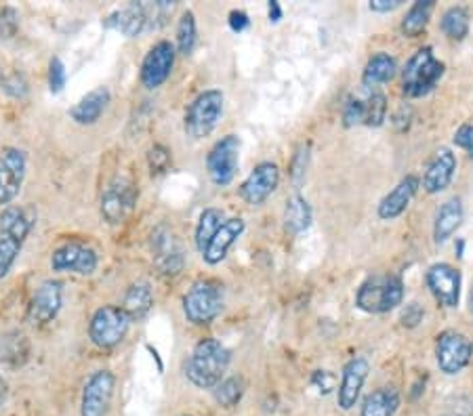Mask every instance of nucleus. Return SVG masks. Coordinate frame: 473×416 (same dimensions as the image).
I'll return each instance as SVG.
<instances>
[{
  "instance_id": "obj_33",
  "label": "nucleus",
  "mask_w": 473,
  "mask_h": 416,
  "mask_svg": "<svg viewBox=\"0 0 473 416\" xmlns=\"http://www.w3.org/2000/svg\"><path fill=\"white\" fill-rule=\"evenodd\" d=\"M198 42V23H196V15L192 11H186L177 23L175 32V49L181 55H192Z\"/></svg>"
},
{
  "instance_id": "obj_7",
  "label": "nucleus",
  "mask_w": 473,
  "mask_h": 416,
  "mask_svg": "<svg viewBox=\"0 0 473 416\" xmlns=\"http://www.w3.org/2000/svg\"><path fill=\"white\" fill-rule=\"evenodd\" d=\"M131 321L132 320L123 307L104 305L93 313L91 324H88V337L99 349H114L124 340Z\"/></svg>"
},
{
  "instance_id": "obj_10",
  "label": "nucleus",
  "mask_w": 473,
  "mask_h": 416,
  "mask_svg": "<svg viewBox=\"0 0 473 416\" xmlns=\"http://www.w3.org/2000/svg\"><path fill=\"white\" fill-rule=\"evenodd\" d=\"M116 376L112 370H95L86 378L80 397V416H107L110 414Z\"/></svg>"
},
{
  "instance_id": "obj_48",
  "label": "nucleus",
  "mask_w": 473,
  "mask_h": 416,
  "mask_svg": "<svg viewBox=\"0 0 473 416\" xmlns=\"http://www.w3.org/2000/svg\"><path fill=\"white\" fill-rule=\"evenodd\" d=\"M268 13H269V22L271 23H277L282 19V6L277 0H271V3L268 5Z\"/></svg>"
},
{
  "instance_id": "obj_38",
  "label": "nucleus",
  "mask_w": 473,
  "mask_h": 416,
  "mask_svg": "<svg viewBox=\"0 0 473 416\" xmlns=\"http://www.w3.org/2000/svg\"><path fill=\"white\" fill-rule=\"evenodd\" d=\"M364 120H366V99H359V97L347 99L343 105V124L347 129L364 124Z\"/></svg>"
},
{
  "instance_id": "obj_53",
  "label": "nucleus",
  "mask_w": 473,
  "mask_h": 416,
  "mask_svg": "<svg viewBox=\"0 0 473 416\" xmlns=\"http://www.w3.org/2000/svg\"><path fill=\"white\" fill-rule=\"evenodd\" d=\"M181 416H192V414H181Z\"/></svg>"
},
{
  "instance_id": "obj_45",
  "label": "nucleus",
  "mask_w": 473,
  "mask_h": 416,
  "mask_svg": "<svg viewBox=\"0 0 473 416\" xmlns=\"http://www.w3.org/2000/svg\"><path fill=\"white\" fill-rule=\"evenodd\" d=\"M312 383L315 384V387H322L320 389L322 393H328V391H331L332 384H334V376L331 375V372H326V370H315Z\"/></svg>"
},
{
  "instance_id": "obj_19",
  "label": "nucleus",
  "mask_w": 473,
  "mask_h": 416,
  "mask_svg": "<svg viewBox=\"0 0 473 416\" xmlns=\"http://www.w3.org/2000/svg\"><path fill=\"white\" fill-rule=\"evenodd\" d=\"M368 372H370V364L366 357L356 356L345 364L337 391V403L341 410H351L356 406L359 391H362L366 378H368Z\"/></svg>"
},
{
  "instance_id": "obj_4",
  "label": "nucleus",
  "mask_w": 473,
  "mask_h": 416,
  "mask_svg": "<svg viewBox=\"0 0 473 416\" xmlns=\"http://www.w3.org/2000/svg\"><path fill=\"white\" fill-rule=\"evenodd\" d=\"M223 309V284L198 280L183 296V315L194 326H208Z\"/></svg>"
},
{
  "instance_id": "obj_32",
  "label": "nucleus",
  "mask_w": 473,
  "mask_h": 416,
  "mask_svg": "<svg viewBox=\"0 0 473 416\" xmlns=\"http://www.w3.org/2000/svg\"><path fill=\"white\" fill-rule=\"evenodd\" d=\"M223 221H225L223 211H219V208H205V211H202L194 231V242H196V249L200 250V255L205 252L208 242H211Z\"/></svg>"
},
{
  "instance_id": "obj_36",
  "label": "nucleus",
  "mask_w": 473,
  "mask_h": 416,
  "mask_svg": "<svg viewBox=\"0 0 473 416\" xmlns=\"http://www.w3.org/2000/svg\"><path fill=\"white\" fill-rule=\"evenodd\" d=\"M385 116H387V99H385L383 93L372 91L368 97H366V126H381L385 122Z\"/></svg>"
},
{
  "instance_id": "obj_22",
  "label": "nucleus",
  "mask_w": 473,
  "mask_h": 416,
  "mask_svg": "<svg viewBox=\"0 0 473 416\" xmlns=\"http://www.w3.org/2000/svg\"><path fill=\"white\" fill-rule=\"evenodd\" d=\"M419 185H421L419 176L414 175L404 176V179L381 200V204H378V217L383 221H394L400 217V214L410 206V202H413L416 192H419Z\"/></svg>"
},
{
  "instance_id": "obj_30",
  "label": "nucleus",
  "mask_w": 473,
  "mask_h": 416,
  "mask_svg": "<svg viewBox=\"0 0 473 416\" xmlns=\"http://www.w3.org/2000/svg\"><path fill=\"white\" fill-rule=\"evenodd\" d=\"M312 225V206L303 195H293L287 200V208H284V227L293 236L307 231Z\"/></svg>"
},
{
  "instance_id": "obj_21",
  "label": "nucleus",
  "mask_w": 473,
  "mask_h": 416,
  "mask_svg": "<svg viewBox=\"0 0 473 416\" xmlns=\"http://www.w3.org/2000/svg\"><path fill=\"white\" fill-rule=\"evenodd\" d=\"M454 170H457V156L448 148H440L429 160L425 175H423V187L427 194H440L450 185Z\"/></svg>"
},
{
  "instance_id": "obj_18",
  "label": "nucleus",
  "mask_w": 473,
  "mask_h": 416,
  "mask_svg": "<svg viewBox=\"0 0 473 416\" xmlns=\"http://www.w3.org/2000/svg\"><path fill=\"white\" fill-rule=\"evenodd\" d=\"M277 185H280V168H277V164L261 162L257 164L255 170L240 185V198L246 204L259 206L276 192Z\"/></svg>"
},
{
  "instance_id": "obj_27",
  "label": "nucleus",
  "mask_w": 473,
  "mask_h": 416,
  "mask_svg": "<svg viewBox=\"0 0 473 416\" xmlns=\"http://www.w3.org/2000/svg\"><path fill=\"white\" fill-rule=\"evenodd\" d=\"M400 408V393L394 387H381L364 397L359 416H394Z\"/></svg>"
},
{
  "instance_id": "obj_39",
  "label": "nucleus",
  "mask_w": 473,
  "mask_h": 416,
  "mask_svg": "<svg viewBox=\"0 0 473 416\" xmlns=\"http://www.w3.org/2000/svg\"><path fill=\"white\" fill-rule=\"evenodd\" d=\"M66 80H68V74H66V66H63V61L59 57H53V59L49 61V88L50 93L57 95L63 91V86H66Z\"/></svg>"
},
{
  "instance_id": "obj_37",
  "label": "nucleus",
  "mask_w": 473,
  "mask_h": 416,
  "mask_svg": "<svg viewBox=\"0 0 473 416\" xmlns=\"http://www.w3.org/2000/svg\"><path fill=\"white\" fill-rule=\"evenodd\" d=\"M170 162H173V156H170V149L164 148L162 143H154L148 149V167L151 175L167 173Z\"/></svg>"
},
{
  "instance_id": "obj_26",
  "label": "nucleus",
  "mask_w": 473,
  "mask_h": 416,
  "mask_svg": "<svg viewBox=\"0 0 473 416\" xmlns=\"http://www.w3.org/2000/svg\"><path fill=\"white\" fill-rule=\"evenodd\" d=\"M30 357V340L23 332L6 330L0 332V362L19 368Z\"/></svg>"
},
{
  "instance_id": "obj_11",
  "label": "nucleus",
  "mask_w": 473,
  "mask_h": 416,
  "mask_svg": "<svg viewBox=\"0 0 473 416\" xmlns=\"http://www.w3.org/2000/svg\"><path fill=\"white\" fill-rule=\"evenodd\" d=\"M177 49L170 41H158L148 53H145L141 68H139V80L148 91H156L168 80L175 66Z\"/></svg>"
},
{
  "instance_id": "obj_17",
  "label": "nucleus",
  "mask_w": 473,
  "mask_h": 416,
  "mask_svg": "<svg viewBox=\"0 0 473 416\" xmlns=\"http://www.w3.org/2000/svg\"><path fill=\"white\" fill-rule=\"evenodd\" d=\"M427 288L441 307L454 309L460 296V271L450 263H433L425 274Z\"/></svg>"
},
{
  "instance_id": "obj_1",
  "label": "nucleus",
  "mask_w": 473,
  "mask_h": 416,
  "mask_svg": "<svg viewBox=\"0 0 473 416\" xmlns=\"http://www.w3.org/2000/svg\"><path fill=\"white\" fill-rule=\"evenodd\" d=\"M232 353L221 340L206 337L194 345L186 362L187 381L198 389H214L223 381Z\"/></svg>"
},
{
  "instance_id": "obj_42",
  "label": "nucleus",
  "mask_w": 473,
  "mask_h": 416,
  "mask_svg": "<svg viewBox=\"0 0 473 416\" xmlns=\"http://www.w3.org/2000/svg\"><path fill=\"white\" fill-rule=\"evenodd\" d=\"M307 145H301L299 149H296V154L293 158V162H290V176H293V181L299 185L303 181V176H305V168H307Z\"/></svg>"
},
{
  "instance_id": "obj_3",
  "label": "nucleus",
  "mask_w": 473,
  "mask_h": 416,
  "mask_svg": "<svg viewBox=\"0 0 473 416\" xmlns=\"http://www.w3.org/2000/svg\"><path fill=\"white\" fill-rule=\"evenodd\" d=\"M441 76H444V63L433 55L432 47H423L410 57L402 72V91L406 97H425L432 93Z\"/></svg>"
},
{
  "instance_id": "obj_49",
  "label": "nucleus",
  "mask_w": 473,
  "mask_h": 416,
  "mask_svg": "<svg viewBox=\"0 0 473 416\" xmlns=\"http://www.w3.org/2000/svg\"><path fill=\"white\" fill-rule=\"evenodd\" d=\"M446 416H471V408H467V406H457V408H452L450 412H448Z\"/></svg>"
},
{
  "instance_id": "obj_28",
  "label": "nucleus",
  "mask_w": 473,
  "mask_h": 416,
  "mask_svg": "<svg viewBox=\"0 0 473 416\" xmlns=\"http://www.w3.org/2000/svg\"><path fill=\"white\" fill-rule=\"evenodd\" d=\"M396 59L389 53H375L366 63L362 72V86L368 91H375L378 85H385L396 76Z\"/></svg>"
},
{
  "instance_id": "obj_40",
  "label": "nucleus",
  "mask_w": 473,
  "mask_h": 416,
  "mask_svg": "<svg viewBox=\"0 0 473 416\" xmlns=\"http://www.w3.org/2000/svg\"><path fill=\"white\" fill-rule=\"evenodd\" d=\"M0 86H3V91L13 99H23L25 95H28V82H25L22 74L5 76L3 82H0Z\"/></svg>"
},
{
  "instance_id": "obj_47",
  "label": "nucleus",
  "mask_w": 473,
  "mask_h": 416,
  "mask_svg": "<svg viewBox=\"0 0 473 416\" xmlns=\"http://www.w3.org/2000/svg\"><path fill=\"white\" fill-rule=\"evenodd\" d=\"M370 11L375 13H391L397 6H402V0H370Z\"/></svg>"
},
{
  "instance_id": "obj_44",
  "label": "nucleus",
  "mask_w": 473,
  "mask_h": 416,
  "mask_svg": "<svg viewBox=\"0 0 473 416\" xmlns=\"http://www.w3.org/2000/svg\"><path fill=\"white\" fill-rule=\"evenodd\" d=\"M423 315H425V312H423V307L419 305V303H410V305H406V309H404V313H402V324L406 328L419 326V321H423Z\"/></svg>"
},
{
  "instance_id": "obj_46",
  "label": "nucleus",
  "mask_w": 473,
  "mask_h": 416,
  "mask_svg": "<svg viewBox=\"0 0 473 416\" xmlns=\"http://www.w3.org/2000/svg\"><path fill=\"white\" fill-rule=\"evenodd\" d=\"M227 22H230V28L233 32H238V34H240V32H244L250 25V19H249V15H246L244 11H232L230 19H227Z\"/></svg>"
},
{
  "instance_id": "obj_23",
  "label": "nucleus",
  "mask_w": 473,
  "mask_h": 416,
  "mask_svg": "<svg viewBox=\"0 0 473 416\" xmlns=\"http://www.w3.org/2000/svg\"><path fill=\"white\" fill-rule=\"evenodd\" d=\"M148 6L143 3H131L124 9H116L104 19V25L110 30H116L126 38H135L141 34L148 25Z\"/></svg>"
},
{
  "instance_id": "obj_12",
  "label": "nucleus",
  "mask_w": 473,
  "mask_h": 416,
  "mask_svg": "<svg viewBox=\"0 0 473 416\" xmlns=\"http://www.w3.org/2000/svg\"><path fill=\"white\" fill-rule=\"evenodd\" d=\"M99 267L97 250L82 242H66L50 255V269L66 271V274L93 276Z\"/></svg>"
},
{
  "instance_id": "obj_43",
  "label": "nucleus",
  "mask_w": 473,
  "mask_h": 416,
  "mask_svg": "<svg viewBox=\"0 0 473 416\" xmlns=\"http://www.w3.org/2000/svg\"><path fill=\"white\" fill-rule=\"evenodd\" d=\"M452 141H454V145H457V148L465 149L467 156H469L473 160V124L459 126L457 132H454Z\"/></svg>"
},
{
  "instance_id": "obj_50",
  "label": "nucleus",
  "mask_w": 473,
  "mask_h": 416,
  "mask_svg": "<svg viewBox=\"0 0 473 416\" xmlns=\"http://www.w3.org/2000/svg\"><path fill=\"white\" fill-rule=\"evenodd\" d=\"M6 400V383H5V378L0 376V406H3Z\"/></svg>"
},
{
  "instance_id": "obj_35",
  "label": "nucleus",
  "mask_w": 473,
  "mask_h": 416,
  "mask_svg": "<svg viewBox=\"0 0 473 416\" xmlns=\"http://www.w3.org/2000/svg\"><path fill=\"white\" fill-rule=\"evenodd\" d=\"M213 395L221 408L238 406L244 395V381L240 376H227L213 389Z\"/></svg>"
},
{
  "instance_id": "obj_16",
  "label": "nucleus",
  "mask_w": 473,
  "mask_h": 416,
  "mask_svg": "<svg viewBox=\"0 0 473 416\" xmlns=\"http://www.w3.org/2000/svg\"><path fill=\"white\" fill-rule=\"evenodd\" d=\"M63 305V284L59 280H44L38 284V288L32 294L28 303V318L30 324L44 326L57 318Z\"/></svg>"
},
{
  "instance_id": "obj_51",
  "label": "nucleus",
  "mask_w": 473,
  "mask_h": 416,
  "mask_svg": "<svg viewBox=\"0 0 473 416\" xmlns=\"http://www.w3.org/2000/svg\"><path fill=\"white\" fill-rule=\"evenodd\" d=\"M469 309H471V313H473V286H471V293H469Z\"/></svg>"
},
{
  "instance_id": "obj_14",
  "label": "nucleus",
  "mask_w": 473,
  "mask_h": 416,
  "mask_svg": "<svg viewBox=\"0 0 473 416\" xmlns=\"http://www.w3.org/2000/svg\"><path fill=\"white\" fill-rule=\"evenodd\" d=\"M137 204V187L132 185L129 179L118 176L110 185L105 187V192L101 194V217L107 223L116 225L132 213V208Z\"/></svg>"
},
{
  "instance_id": "obj_13",
  "label": "nucleus",
  "mask_w": 473,
  "mask_h": 416,
  "mask_svg": "<svg viewBox=\"0 0 473 416\" xmlns=\"http://www.w3.org/2000/svg\"><path fill=\"white\" fill-rule=\"evenodd\" d=\"M150 249L151 257H154V265L158 271L164 276H177L183 269V263H186V255H183L179 238L175 236L173 230L168 227H156L151 231L150 238Z\"/></svg>"
},
{
  "instance_id": "obj_29",
  "label": "nucleus",
  "mask_w": 473,
  "mask_h": 416,
  "mask_svg": "<svg viewBox=\"0 0 473 416\" xmlns=\"http://www.w3.org/2000/svg\"><path fill=\"white\" fill-rule=\"evenodd\" d=\"M154 305V293L148 282H135L126 288L123 309L129 313L131 320H143Z\"/></svg>"
},
{
  "instance_id": "obj_24",
  "label": "nucleus",
  "mask_w": 473,
  "mask_h": 416,
  "mask_svg": "<svg viewBox=\"0 0 473 416\" xmlns=\"http://www.w3.org/2000/svg\"><path fill=\"white\" fill-rule=\"evenodd\" d=\"M112 101V93L107 86H97L93 88L91 93H86L78 104L72 105L69 110V118L74 120L76 124L82 126H91L95 122H99V118L104 116V112L107 110Z\"/></svg>"
},
{
  "instance_id": "obj_31",
  "label": "nucleus",
  "mask_w": 473,
  "mask_h": 416,
  "mask_svg": "<svg viewBox=\"0 0 473 416\" xmlns=\"http://www.w3.org/2000/svg\"><path fill=\"white\" fill-rule=\"evenodd\" d=\"M433 9H435L433 0H416V3L408 9L406 17L402 19V34L408 38L419 36L421 32L427 28Z\"/></svg>"
},
{
  "instance_id": "obj_20",
  "label": "nucleus",
  "mask_w": 473,
  "mask_h": 416,
  "mask_svg": "<svg viewBox=\"0 0 473 416\" xmlns=\"http://www.w3.org/2000/svg\"><path fill=\"white\" fill-rule=\"evenodd\" d=\"M244 230H246L244 219L240 217L225 219L217 230V233L213 236L211 242H208L205 252H202V261L206 265H219L221 261H225L227 252H230L232 246L238 242V238L242 236Z\"/></svg>"
},
{
  "instance_id": "obj_52",
  "label": "nucleus",
  "mask_w": 473,
  "mask_h": 416,
  "mask_svg": "<svg viewBox=\"0 0 473 416\" xmlns=\"http://www.w3.org/2000/svg\"><path fill=\"white\" fill-rule=\"evenodd\" d=\"M3 78H5V76H3V68H0V82H3Z\"/></svg>"
},
{
  "instance_id": "obj_9",
  "label": "nucleus",
  "mask_w": 473,
  "mask_h": 416,
  "mask_svg": "<svg viewBox=\"0 0 473 416\" xmlns=\"http://www.w3.org/2000/svg\"><path fill=\"white\" fill-rule=\"evenodd\" d=\"M473 357V343L463 332L444 330L435 340V359L444 375H459L469 366Z\"/></svg>"
},
{
  "instance_id": "obj_2",
  "label": "nucleus",
  "mask_w": 473,
  "mask_h": 416,
  "mask_svg": "<svg viewBox=\"0 0 473 416\" xmlns=\"http://www.w3.org/2000/svg\"><path fill=\"white\" fill-rule=\"evenodd\" d=\"M34 223L32 206H6L0 214V280L9 276Z\"/></svg>"
},
{
  "instance_id": "obj_15",
  "label": "nucleus",
  "mask_w": 473,
  "mask_h": 416,
  "mask_svg": "<svg viewBox=\"0 0 473 416\" xmlns=\"http://www.w3.org/2000/svg\"><path fill=\"white\" fill-rule=\"evenodd\" d=\"M28 158L19 148H5L0 151V206H9L22 192Z\"/></svg>"
},
{
  "instance_id": "obj_25",
  "label": "nucleus",
  "mask_w": 473,
  "mask_h": 416,
  "mask_svg": "<svg viewBox=\"0 0 473 416\" xmlns=\"http://www.w3.org/2000/svg\"><path fill=\"white\" fill-rule=\"evenodd\" d=\"M460 221H463V202L460 198H450L438 208L433 223V240L438 244H444L454 231L459 230Z\"/></svg>"
},
{
  "instance_id": "obj_34",
  "label": "nucleus",
  "mask_w": 473,
  "mask_h": 416,
  "mask_svg": "<svg viewBox=\"0 0 473 416\" xmlns=\"http://www.w3.org/2000/svg\"><path fill=\"white\" fill-rule=\"evenodd\" d=\"M440 28L450 41H463L469 34V13H467L465 6H450L441 15Z\"/></svg>"
},
{
  "instance_id": "obj_8",
  "label": "nucleus",
  "mask_w": 473,
  "mask_h": 416,
  "mask_svg": "<svg viewBox=\"0 0 473 416\" xmlns=\"http://www.w3.org/2000/svg\"><path fill=\"white\" fill-rule=\"evenodd\" d=\"M240 164V139L238 135H225L208 149L206 173L217 187H225L233 181Z\"/></svg>"
},
{
  "instance_id": "obj_41",
  "label": "nucleus",
  "mask_w": 473,
  "mask_h": 416,
  "mask_svg": "<svg viewBox=\"0 0 473 416\" xmlns=\"http://www.w3.org/2000/svg\"><path fill=\"white\" fill-rule=\"evenodd\" d=\"M19 28V13L11 6H5L0 11V38H11L15 36V32Z\"/></svg>"
},
{
  "instance_id": "obj_5",
  "label": "nucleus",
  "mask_w": 473,
  "mask_h": 416,
  "mask_svg": "<svg viewBox=\"0 0 473 416\" xmlns=\"http://www.w3.org/2000/svg\"><path fill=\"white\" fill-rule=\"evenodd\" d=\"M404 299V284L397 276H372L356 293V305L366 313H387Z\"/></svg>"
},
{
  "instance_id": "obj_6",
  "label": "nucleus",
  "mask_w": 473,
  "mask_h": 416,
  "mask_svg": "<svg viewBox=\"0 0 473 416\" xmlns=\"http://www.w3.org/2000/svg\"><path fill=\"white\" fill-rule=\"evenodd\" d=\"M225 95L219 88H206L196 95L186 112V132L192 139H205L219 124L223 113Z\"/></svg>"
}]
</instances>
